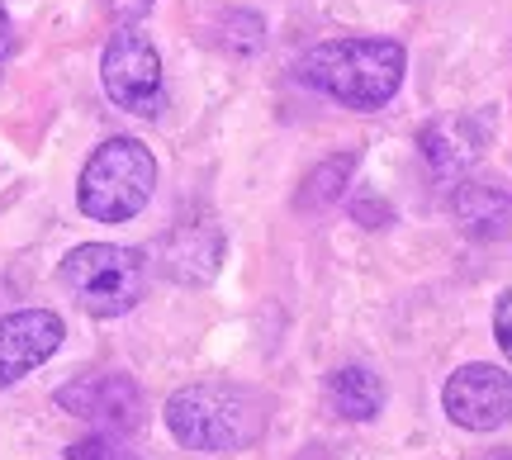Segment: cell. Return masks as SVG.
Masks as SVG:
<instances>
[{
    "label": "cell",
    "instance_id": "obj_1",
    "mask_svg": "<svg viewBox=\"0 0 512 460\" xmlns=\"http://www.w3.org/2000/svg\"><path fill=\"white\" fill-rule=\"evenodd\" d=\"M408 53L399 38H328L299 57V81L347 110L375 114L403 86Z\"/></svg>",
    "mask_w": 512,
    "mask_h": 460
},
{
    "label": "cell",
    "instance_id": "obj_2",
    "mask_svg": "<svg viewBox=\"0 0 512 460\" xmlns=\"http://www.w3.org/2000/svg\"><path fill=\"white\" fill-rule=\"evenodd\" d=\"M166 427L171 437L195 456H233L261 442L266 432V399L247 385L228 380H200L166 399Z\"/></svg>",
    "mask_w": 512,
    "mask_h": 460
},
{
    "label": "cell",
    "instance_id": "obj_3",
    "mask_svg": "<svg viewBox=\"0 0 512 460\" xmlns=\"http://www.w3.org/2000/svg\"><path fill=\"white\" fill-rule=\"evenodd\" d=\"M157 185V157L138 138H110L86 157L76 204L95 223H128L138 219Z\"/></svg>",
    "mask_w": 512,
    "mask_h": 460
},
{
    "label": "cell",
    "instance_id": "obj_4",
    "mask_svg": "<svg viewBox=\"0 0 512 460\" xmlns=\"http://www.w3.org/2000/svg\"><path fill=\"white\" fill-rule=\"evenodd\" d=\"M62 285L91 318H124L147 290V257L119 242H86L67 252Z\"/></svg>",
    "mask_w": 512,
    "mask_h": 460
},
{
    "label": "cell",
    "instance_id": "obj_5",
    "mask_svg": "<svg viewBox=\"0 0 512 460\" xmlns=\"http://www.w3.org/2000/svg\"><path fill=\"white\" fill-rule=\"evenodd\" d=\"M100 81H105V95L124 114L157 119L166 110L162 57L152 48V38L138 34L133 24H119V34H110L105 57H100Z\"/></svg>",
    "mask_w": 512,
    "mask_h": 460
},
{
    "label": "cell",
    "instance_id": "obj_6",
    "mask_svg": "<svg viewBox=\"0 0 512 460\" xmlns=\"http://www.w3.org/2000/svg\"><path fill=\"white\" fill-rule=\"evenodd\" d=\"M57 408L100 432H138L143 427V389L128 375H76L57 389Z\"/></svg>",
    "mask_w": 512,
    "mask_h": 460
},
{
    "label": "cell",
    "instance_id": "obj_7",
    "mask_svg": "<svg viewBox=\"0 0 512 460\" xmlns=\"http://www.w3.org/2000/svg\"><path fill=\"white\" fill-rule=\"evenodd\" d=\"M441 404L465 432H494L512 423V375L498 366H460L441 389Z\"/></svg>",
    "mask_w": 512,
    "mask_h": 460
},
{
    "label": "cell",
    "instance_id": "obj_8",
    "mask_svg": "<svg viewBox=\"0 0 512 460\" xmlns=\"http://www.w3.org/2000/svg\"><path fill=\"white\" fill-rule=\"evenodd\" d=\"M62 318L53 309H19L0 318V389H10L24 380L29 370H38L57 347H62Z\"/></svg>",
    "mask_w": 512,
    "mask_h": 460
},
{
    "label": "cell",
    "instance_id": "obj_9",
    "mask_svg": "<svg viewBox=\"0 0 512 460\" xmlns=\"http://www.w3.org/2000/svg\"><path fill=\"white\" fill-rule=\"evenodd\" d=\"M418 148L437 176H465L489 148V124L479 114H441L418 133Z\"/></svg>",
    "mask_w": 512,
    "mask_h": 460
},
{
    "label": "cell",
    "instance_id": "obj_10",
    "mask_svg": "<svg viewBox=\"0 0 512 460\" xmlns=\"http://www.w3.org/2000/svg\"><path fill=\"white\" fill-rule=\"evenodd\" d=\"M162 271L181 285H204V280L219 276V257H223V233L219 223L209 219H190V223H176L162 242Z\"/></svg>",
    "mask_w": 512,
    "mask_h": 460
},
{
    "label": "cell",
    "instance_id": "obj_11",
    "mask_svg": "<svg viewBox=\"0 0 512 460\" xmlns=\"http://www.w3.org/2000/svg\"><path fill=\"white\" fill-rule=\"evenodd\" d=\"M451 214L479 242L512 238V190L498 181H460L451 195Z\"/></svg>",
    "mask_w": 512,
    "mask_h": 460
},
{
    "label": "cell",
    "instance_id": "obj_12",
    "mask_svg": "<svg viewBox=\"0 0 512 460\" xmlns=\"http://www.w3.org/2000/svg\"><path fill=\"white\" fill-rule=\"evenodd\" d=\"M328 404L332 413H342L351 423H366L384 408V385L380 375H370L361 366H342L337 375H328Z\"/></svg>",
    "mask_w": 512,
    "mask_h": 460
},
{
    "label": "cell",
    "instance_id": "obj_13",
    "mask_svg": "<svg viewBox=\"0 0 512 460\" xmlns=\"http://www.w3.org/2000/svg\"><path fill=\"white\" fill-rule=\"evenodd\" d=\"M351 171H356V157H351V152H337V157H328V162H318L309 176H304V185H299L294 204H299L304 214H323L328 204L342 200Z\"/></svg>",
    "mask_w": 512,
    "mask_h": 460
},
{
    "label": "cell",
    "instance_id": "obj_14",
    "mask_svg": "<svg viewBox=\"0 0 512 460\" xmlns=\"http://www.w3.org/2000/svg\"><path fill=\"white\" fill-rule=\"evenodd\" d=\"M67 460H143V456L124 442V432H100V427H95L91 437H81V442L67 446Z\"/></svg>",
    "mask_w": 512,
    "mask_h": 460
},
{
    "label": "cell",
    "instance_id": "obj_15",
    "mask_svg": "<svg viewBox=\"0 0 512 460\" xmlns=\"http://www.w3.org/2000/svg\"><path fill=\"white\" fill-rule=\"evenodd\" d=\"M152 5H157V0H105V15H110L114 24H138V19L152 15Z\"/></svg>",
    "mask_w": 512,
    "mask_h": 460
},
{
    "label": "cell",
    "instance_id": "obj_16",
    "mask_svg": "<svg viewBox=\"0 0 512 460\" xmlns=\"http://www.w3.org/2000/svg\"><path fill=\"white\" fill-rule=\"evenodd\" d=\"M494 337H498V347H503V356L512 361V290L498 295V304H494Z\"/></svg>",
    "mask_w": 512,
    "mask_h": 460
},
{
    "label": "cell",
    "instance_id": "obj_17",
    "mask_svg": "<svg viewBox=\"0 0 512 460\" xmlns=\"http://www.w3.org/2000/svg\"><path fill=\"white\" fill-rule=\"evenodd\" d=\"M351 214H356V223H370V228H384V223H389V204H380V200H375V195H370V200H361V204H356V209H351Z\"/></svg>",
    "mask_w": 512,
    "mask_h": 460
},
{
    "label": "cell",
    "instance_id": "obj_18",
    "mask_svg": "<svg viewBox=\"0 0 512 460\" xmlns=\"http://www.w3.org/2000/svg\"><path fill=\"white\" fill-rule=\"evenodd\" d=\"M10 48H15V24H10L5 5H0V57H10Z\"/></svg>",
    "mask_w": 512,
    "mask_h": 460
},
{
    "label": "cell",
    "instance_id": "obj_19",
    "mask_svg": "<svg viewBox=\"0 0 512 460\" xmlns=\"http://www.w3.org/2000/svg\"><path fill=\"white\" fill-rule=\"evenodd\" d=\"M489 460H512V451H494V456H489Z\"/></svg>",
    "mask_w": 512,
    "mask_h": 460
}]
</instances>
